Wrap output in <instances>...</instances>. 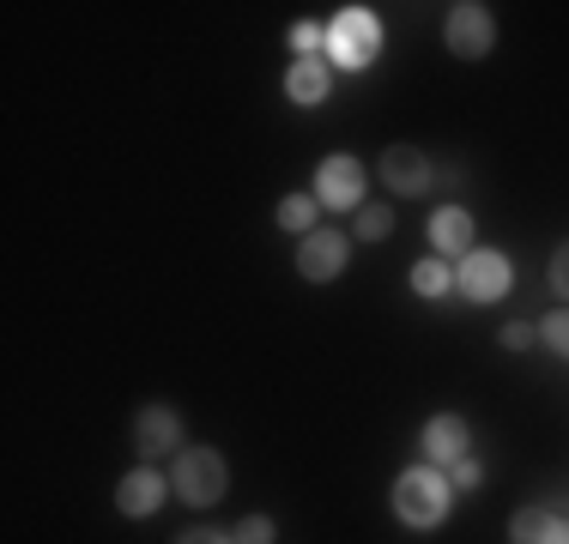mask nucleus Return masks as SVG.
<instances>
[{"mask_svg":"<svg viewBox=\"0 0 569 544\" xmlns=\"http://www.w3.org/2000/svg\"><path fill=\"white\" fill-rule=\"evenodd\" d=\"M449 508H455V484H449L442 466H425V460H418V466H406L395 478V514L406 526L430 533V526L449 521Z\"/></svg>","mask_w":569,"mask_h":544,"instance_id":"obj_1","label":"nucleus"},{"mask_svg":"<svg viewBox=\"0 0 569 544\" xmlns=\"http://www.w3.org/2000/svg\"><path fill=\"white\" fill-rule=\"evenodd\" d=\"M382 43H388V31L370 7H346L340 19L328 24V61L340 67V73H363L370 61H382Z\"/></svg>","mask_w":569,"mask_h":544,"instance_id":"obj_2","label":"nucleus"},{"mask_svg":"<svg viewBox=\"0 0 569 544\" xmlns=\"http://www.w3.org/2000/svg\"><path fill=\"white\" fill-rule=\"evenodd\" d=\"M170 490L188 502V508H212V502H224L230 490V466L219 447H182L176 454V472H170Z\"/></svg>","mask_w":569,"mask_h":544,"instance_id":"obj_3","label":"nucleus"},{"mask_svg":"<svg viewBox=\"0 0 569 544\" xmlns=\"http://www.w3.org/2000/svg\"><path fill=\"white\" fill-rule=\"evenodd\" d=\"M442 43L455 61H485L497 49V12L485 0H455L449 19H442Z\"/></svg>","mask_w":569,"mask_h":544,"instance_id":"obj_4","label":"nucleus"},{"mask_svg":"<svg viewBox=\"0 0 569 544\" xmlns=\"http://www.w3.org/2000/svg\"><path fill=\"white\" fill-rule=\"evenodd\" d=\"M509 284H515V266L503 249H485L479 242L467 261H455V291L467 303H497V296H509Z\"/></svg>","mask_w":569,"mask_h":544,"instance_id":"obj_5","label":"nucleus"},{"mask_svg":"<svg viewBox=\"0 0 569 544\" xmlns=\"http://www.w3.org/2000/svg\"><path fill=\"white\" fill-rule=\"evenodd\" d=\"M363 182H370V175H363L358 158H351V152H328L309 194L321 200V212H358L363 206Z\"/></svg>","mask_w":569,"mask_h":544,"instance_id":"obj_6","label":"nucleus"},{"mask_svg":"<svg viewBox=\"0 0 569 544\" xmlns=\"http://www.w3.org/2000/svg\"><path fill=\"white\" fill-rule=\"evenodd\" d=\"M346 266H351V236H346V230L321 224V230H309V236L297 242V272H303L309 284H328V279H340Z\"/></svg>","mask_w":569,"mask_h":544,"instance_id":"obj_7","label":"nucleus"},{"mask_svg":"<svg viewBox=\"0 0 569 544\" xmlns=\"http://www.w3.org/2000/svg\"><path fill=\"white\" fill-rule=\"evenodd\" d=\"M376 175H382V188L388 194H400V200H412V194H425L430 182H437V163L425 158V145H388L382 158H376Z\"/></svg>","mask_w":569,"mask_h":544,"instance_id":"obj_8","label":"nucleus"},{"mask_svg":"<svg viewBox=\"0 0 569 544\" xmlns=\"http://www.w3.org/2000/svg\"><path fill=\"white\" fill-rule=\"evenodd\" d=\"M133 447H140L146 460L182 454V447H188L182 412H170V405H140V412H133Z\"/></svg>","mask_w":569,"mask_h":544,"instance_id":"obj_9","label":"nucleus"},{"mask_svg":"<svg viewBox=\"0 0 569 544\" xmlns=\"http://www.w3.org/2000/svg\"><path fill=\"white\" fill-rule=\"evenodd\" d=\"M418 447H425V466H460V460L472 454V430H467V417L460 412H437L425 430H418Z\"/></svg>","mask_w":569,"mask_h":544,"instance_id":"obj_10","label":"nucleus"},{"mask_svg":"<svg viewBox=\"0 0 569 544\" xmlns=\"http://www.w3.org/2000/svg\"><path fill=\"white\" fill-rule=\"evenodd\" d=\"M170 496H176V490H170V478L158 466H133L128 478L116 484V508L128 514V521H152Z\"/></svg>","mask_w":569,"mask_h":544,"instance_id":"obj_11","label":"nucleus"},{"mask_svg":"<svg viewBox=\"0 0 569 544\" xmlns=\"http://www.w3.org/2000/svg\"><path fill=\"white\" fill-rule=\"evenodd\" d=\"M430 249L442 254V261H467L472 249H479V224H472V206H437L430 212Z\"/></svg>","mask_w":569,"mask_h":544,"instance_id":"obj_12","label":"nucleus"},{"mask_svg":"<svg viewBox=\"0 0 569 544\" xmlns=\"http://www.w3.org/2000/svg\"><path fill=\"white\" fill-rule=\"evenodd\" d=\"M284 98L297 109H316L333 98V73H328V54H309V61H291L284 67Z\"/></svg>","mask_w":569,"mask_h":544,"instance_id":"obj_13","label":"nucleus"},{"mask_svg":"<svg viewBox=\"0 0 569 544\" xmlns=\"http://www.w3.org/2000/svg\"><path fill=\"white\" fill-rule=\"evenodd\" d=\"M509 544H569V521L551 508H515L509 514Z\"/></svg>","mask_w":569,"mask_h":544,"instance_id":"obj_14","label":"nucleus"},{"mask_svg":"<svg viewBox=\"0 0 569 544\" xmlns=\"http://www.w3.org/2000/svg\"><path fill=\"white\" fill-rule=\"evenodd\" d=\"M273 218H279V230H284V236H297V242H303L309 230H321V200H316V194H284Z\"/></svg>","mask_w":569,"mask_h":544,"instance_id":"obj_15","label":"nucleus"},{"mask_svg":"<svg viewBox=\"0 0 569 544\" xmlns=\"http://www.w3.org/2000/svg\"><path fill=\"white\" fill-rule=\"evenodd\" d=\"M406 284H412L418 296H449V291H455V266L442 261V254H425V261H412Z\"/></svg>","mask_w":569,"mask_h":544,"instance_id":"obj_16","label":"nucleus"},{"mask_svg":"<svg viewBox=\"0 0 569 544\" xmlns=\"http://www.w3.org/2000/svg\"><path fill=\"white\" fill-rule=\"evenodd\" d=\"M351 230H358V242L395 236V206H358V212H351Z\"/></svg>","mask_w":569,"mask_h":544,"instance_id":"obj_17","label":"nucleus"},{"mask_svg":"<svg viewBox=\"0 0 569 544\" xmlns=\"http://www.w3.org/2000/svg\"><path fill=\"white\" fill-rule=\"evenodd\" d=\"M291 49H297V61H309V54H328V24H316V19L291 24Z\"/></svg>","mask_w":569,"mask_h":544,"instance_id":"obj_18","label":"nucleus"},{"mask_svg":"<svg viewBox=\"0 0 569 544\" xmlns=\"http://www.w3.org/2000/svg\"><path fill=\"white\" fill-rule=\"evenodd\" d=\"M539 339H546V351H558L569 363V309H551V315L539 321Z\"/></svg>","mask_w":569,"mask_h":544,"instance_id":"obj_19","label":"nucleus"},{"mask_svg":"<svg viewBox=\"0 0 569 544\" xmlns=\"http://www.w3.org/2000/svg\"><path fill=\"white\" fill-rule=\"evenodd\" d=\"M230 538H237V544H273V538H279V526L267 521V514H242V521L230 526Z\"/></svg>","mask_w":569,"mask_h":544,"instance_id":"obj_20","label":"nucleus"},{"mask_svg":"<svg viewBox=\"0 0 569 544\" xmlns=\"http://www.w3.org/2000/svg\"><path fill=\"white\" fill-rule=\"evenodd\" d=\"M449 484H455V496H460V490H479V484H485V466L467 454L460 466H449Z\"/></svg>","mask_w":569,"mask_h":544,"instance_id":"obj_21","label":"nucleus"},{"mask_svg":"<svg viewBox=\"0 0 569 544\" xmlns=\"http://www.w3.org/2000/svg\"><path fill=\"white\" fill-rule=\"evenodd\" d=\"M497 339H503V351H527V345H533V339H539V326H527V321H509V326H503V333H497Z\"/></svg>","mask_w":569,"mask_h":544,"instance_id":"obj_22","label":"nucleus"},{"mask_svg":"<svg viewBox=\"0 0 569 544\" xmlns=\"http://www.w3.org/2000/svg\"><path fill=\"white\" fill-rule=\"evenodd\" d=\"M551 291H558L563 303H569V242H563L558 254H551Z\"/></svg>","mask_w":569,"mask_h":544,"instance_id":"obj_23","label":"nucleus"},{"mask_svg":"<svg viewBox=\"0 0 569 544\" xmlns=\"http://www.w3.org/2000/svg\"><path fill=\"white\" fill-rule=\"evenodd\" d=\"M176 544H237V538H230V533H219V526H188V533L176 538Z\"/></svg>","mask_w":569,"mask_h":544,"instance_id":"obj_24","label":"nucleus"}]
</instances>
